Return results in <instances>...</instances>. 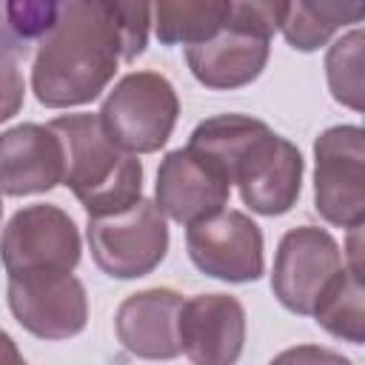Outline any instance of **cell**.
I'll return each instance as SVG.
<instances>
[{
	"mask_svg": "<svg viewBox=\"0 0 365 365\" xmlns=\"http://www.w3.org/2000/svg\"><path fill=\"white\" fill-rule=\"evenodd\" d=\"M305 160L299 148L265 125L240 154L231 171V185L240 188L242 202L262 217L288 214L302 191Z\"/></svg>",
	"mask_w": 365,
	"mask_h": 365,
	"instance_id": "obj_9",
	"label": "cell"
},
{
	"mask_svg": "<svg viewBox=\"0 0 365 365\" xmlns=\"http://www.w3.org/2000/svg\"><path fill=\"white\" fill-rule=\"evenodd\" d=\"M86 240L97 268L111 279L151 274L168 254V222L154 200H137L125 211L88 217Z\"/></svg>",
	"mask_w": 365,
	"mask_h": 365,
	"instance_id": "obj_5",
	"label": "cell"
},
{
	"mask_svg": "<svg viewBox=\"0 0 365 365\" xmlns=\"http://www.w3.org/2000/svg\"><path fill=\"white\" fill-rule=\"evenodd\" d=\"M103 131L128 154L160 151L180 117V97L160 71H131L114 83L100 111Z\"/></svg>",
	"mask_w": 365,
	"mask_h": 365,
	"instance_id": "obj_4",
	"label": "cell"
},
{
	"mask_svg": "<svg viewBox=\"0 0 365 365\" xmlns=\"http://www.w3.org/2000/svg\"><path fill=\"white\" fill-rule=\"evenodd\" d=\"M48 128L63 143V185L88 217H108L143 200V163L103 131L97 114H63Z\"/></svg>",
	"mask_w": 365,
	"mask_h": 365,
	"instance_id": "obj_2",
	"label": "cell"
},
{
	"mask_svg": "<svg viewBox=\"0 0 365 365\" xmlns=\"http://www.w3.org/2000/svg\"><path fill=\"white\" fill-rule=\"evenodd\" d=\"M185 297L174 288H145L125 297L114 314V334L120 345L140 359L180 356V311Z\"/></svg>",
	"mask_w": 365,
	"mask_h": 365,
	"instance_id": "obj_15",
	"label": "cell"
},
{
	"mask_svg": "<svg viewBox=\"0 0 365 365\" xmlns=\"http://www.w3.org/2000/svg\"><path fill=\"white\" fill-rule=\"evenodd\" d=\"M245 308L231 294H197L180 311V354L191 365H237L245 348Z\"/></svg>",
	"mask_w": 365,
	"mask_h": 365,
	"instance_id": "obj_13",
	"label": "cell"
},
{
	"mask_svg": "<svg viewBox=\"0 0 365 365\" xmlns=\"http://www.w3.org/2000/svg\"><path fill=\"white\" fill-rule=\"evenodd\" d=\"M125 63L123 6L117 0L60 3L54 26L37 43L31 91L46 108L97 100Z\"/></svg>",
	"mask_w": 365,
	"mask_h": 365,
	"instance_id": "obj_1",
	"label": "cell"
},
{
	"mask_svg": "<svg viewBox=\"0 0 365 365\" xmlns=\"http://www.w3.org/2000/svg\"><path fill=\"white\" fill-rule=\"evenodd\" d=\"M314 208L336 228L365 222V134L359 125H331L314 140Z\"/></svg>",
	"mask_w": 365,
	"mask_h": 365,
	"instance_id": "obj_7",
	"label": "cell"
},
{
	"mask_svg": "<svg viewBox=\"0 0 365 365\" xmlns=\"http://www.w3.org/2000/svg\"><path fill=\"white\" fill-rule=\"evenodd\" d=\"M29 46H31V43H26V40L14 31V26H11V20H9V6L0 3V57H6V60H20V57L29 54Z\"/></svg>",
	"mask_w": 365,
	"mask_h": 365,
	"instance_id": "obj_22",
	"label": "cell"
},
{
	"mask_svg": "<svg viewBox=\"0 0 365 365\" xmlns=\"http://www.w3.org/2000/svg\"><path fill=\"white\" fill-rule=\"evenodd\" d=\"M11 317L40 339H71L88 322V294L74 274L9 277Z\"/></svg>",
	"mask_w": 365,
	"mask_h": 365,
	"instance_id": "obj_11",
	"label": "cell"
},
{
	"mask_svg": "<svg viewBox=\"0 0 365 365\" xmlns=\"http://www.w3.org/2000/svg\"><path fill=\"white\" fill-rule=\"evenodd\" d=\"M0 365H26V359H23V354H20V348H17V342H14L11 334H6L3 328H0Z\"/></svg>",
	"mask_w": 365,
	"mask_h": 365,
	"instance_id": "obj_23",
	"label": "cell"
},
{
	"mask_svg": "<svg viewBox=\"0 0 365 365\" xmlns=\"http://www.w3.org/2000/svg\"><path fill=\"white\" fill-rule=\"evenodd\" d=\"M80 254L77 222L51 202L23 205L0 234V262L9 277L74 274Z\"/></svg>",
	"mask_w": 365,
	"mask_h": 365,
	"instance_id": "obj_6",
	"label": "cell"
},
{
	"mask_svg": "<svg viewBox=\"0 0 365 365\" xmlns=\"http://www.w3.org/2000/svg\"><path fill=\"white\" fill-rule=\"evenodd\" d=\"M282 3L231 0L228 23L205 43L185 48V63L197 83L214 91L254 83L271 54V37L279 26Z\"/></svg>",
	"mask_w": 365,
	"mask_h": 365,
	"instance_id": "obj_3",
	"label": "cell"
},
{
	"mask_svg": "<svg viewBox=\"0 0 365 365\" xmlns=\"http://www.w3.org/2000/svg\"><path fill=\"white\" fill-rule=\"evenodd\" d=\"M311 317L331 336L345 339L351 345H362L365 342V285H362V277L342 265V271L322 291Z\"/></svg>",
	"mask_w": 365,
	"mask_h": 365,
	"instance_id": "obj_18",
	"label": "cell"
},
{
	"mask_svg": "<svg viewBox=\"0 0 365 365\" xmlns=\"http://www.w3.org/2000/svg\"><path fill=\"white\" fill-rule=\"evenodd\" d=\"M0 217H3V200H0Z\"/></svg>",
	"mask_w": 365,
	"mask_h": 365,
	"instance_id": "obj_24",
	"label": "cell"
},
{
	"mask_svg": "<svg viewBox=\"0 0 365 365\" xmlns=\"http://www.w3.org/2000/svg\"><path fill=\"white\" fill-rule=\"evenodd\" d=\"M362 51H365V34L359 26H354L348 34L334 40L325 54V77H328L331 97L351 111L365 108V68H362L365 54Z\"/></svg>",
	"mask_w": 365,
	"mask_h": 365,
	"instance_id": "obj_19",
	"label": "cell"
},
{
	"mask_svg": "<svg viewBox=\"0 0 365 365\" xmlns=\"http://www.w3.org/2000/svg\"><path fill=\"white\" fill-rule=\"evenodd\" d=\"M268 365H354L339 351L322 348V345H294L279 351Z\"/></svg>",
	"mask_w": 365,
	"mask_h": 365,
	"instance_id": "obj_21",
	"label": "cell"
},
{
	"mask_svg": "<svg viewBox=\"0 0 365 365\" xmlns=\"http://www.w3.org/2000/svg\"><path fill=\"white\" fill-rule=\"evenodd\" d=\"M231 14V0H163L151 6V26L163 46H200Z\"/></svg>",
	"mask_w": 365,
	"mask_h": 365,
	"instance_id": "obj_16",
	"label": "cell"
},
{
	"mask_svg": "<svg viewBox=\"0 0 365 365\" xmlns=\"http://www.w3.org/2000/svg\"><path fill=\"white\" fill-rule=\"evenodd\" d=\"M185 248L205 277L222 282H254L265 271L262 231L237 208H222L220 214L188 225Z\"/></svg>",
	"mask_w": 365,
	"mask_h": 365,
	"instance_id": "obj_10",
	"label": "cell"
},
{
	"mask_svg": "<svg viewBox=\"0 0 365 365\" xmlns=\"http://www.w3.org/2000/svg\"><path fill=\"white\" fill-rule=\"evenodd\" d=\"M63 143L40 123H20L0 134V194L29 197L63 185Z\"/></svg>",
	"mask_w": 365,
	"mask_h": 365,
	"instance_id": "obj_14",
	"label": "cell"
},
{
	"mask_svg": "<svg viewBox=\"0 0 365 365\" xmlns=\"http://www.w3.org/2000/svg\"><path fill=\"white\" fill-rule=\"evenodd\" d=\"M154 197L165 217L188 228L228 205L231 182L205 157L191 148H174L160 160Z\"/></svg>",
	"mask_w": 365,
	"mask_h": 365,
	"instance_id": "obj_12",
	"label": "cell"
},
{
	"mask_svg": "<svg viewBox=\"0 0 365 365\" xmlns=\"http://www.w3.org/2000/svg\"><path fill=\"white\" fill-rule=\"evenodd\" d=\"M26 100V83L20 74L17 60L0 57V123L11 120Z\"/></svg>",
	"mask_w": 365,
	"mask_h": 365,
	"instance_id": "obj_20",
	"label": "cell"
},
{
	"mask_svg": "<svg viewBox=\"0 0 365 365\" xmlns=\"http://www.w3.org/2000/svg\"><path fill=\"white\" fill-rule=\"evenodd\" d=\"M345 257L331 231L319 225H297L282 234L274 268L271 291L282 308L299 317H311L322 291L342 271Z\"/></svg>",
	"mask_w": 365,
	"mask_h": 365,
	"instance_id": "obj_8",
	"label": "cell"
},
{
	"mask_svg": "<svg viewBox=\"0 0 365 365\" xmlns=\"http://www.w3.org/2000/svg\"><path fill=\"white\" fill-rule=\"evenodd\" d=\"M365 9L359 3H282L279 31L297 51L322 48L339 29L359 23Z\"/></svg>",
	"mask_w": 365,
	"mask_h": 365,
	"instance_id": "obj_17",
	"label": "cell"
}]
</instances>
